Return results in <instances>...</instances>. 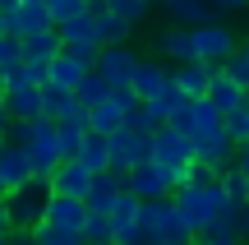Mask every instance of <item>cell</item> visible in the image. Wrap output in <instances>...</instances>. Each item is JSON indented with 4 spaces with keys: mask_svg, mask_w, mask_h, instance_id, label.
<instances>
[{
    "mask_svg": "<svg viewBox=\"0 0 249 245\" xmlns=\"http://www.w3.org/2000/svg\"><path fill=\"white\" fill-rule=\"evenodd\" d=\"M5 144H14V148H23V153H28L37 181H51L55 167L65 162L60 134H55V120H14L9 134H5Z\"/></svg>",
    "mask_w": 249,
    "mask_h": 245,
    "instance_id": "6da1fadb",
    "label": "cell"
},
{
    "mask_svg": "<svg viewBox=\"0 0 249 245\" xmlns=\"http://www.w3.org/2000/svg\"><path fill=\"white\" fill-rule=\"evenodd\" d=\"M171 204H176L180 213H185V222L194 227V236L208 227V222H217L226 213V190H222V176L217 181H208V185H180L176 194H171Z\"/></svg>",
    "mask_w": 249,
    "mask_h": 245,
    "instance_id": "7a4b0ae2",
    "label": "cell"
},
{
    "mask_svg": "<svg viewBox=\"0 0 249 245\" xmlns=\"http://www.w3.org/2000/svg\"><path fill=\"white\" fill-rule=\"evenodd\" d=\"M139 227H143V241L148 245H194V227L185 222V213H180L171 199L143 204Z\"/></svg>",
    "mask_w": 249,
    "mask_h": 245,
    "instance_id": "3957f363",
    "label": "cell"
},
{
    "mask_svg": "<svg viewBox=\"0 0 249 245\" xmlns=\"http://www.w3.org/2000/svg\"><path fill=\"white\" fill-rule=\"evenodd\" d=\"M152 162L166 171V181L176 185H185L189 181V167H194V144H189L180 130H171V125H161L157 134H152Z\"/></svg>",
    "mask_w": 249,
    "mask_h": 245,
    "instance_id": "277c9868",
    "label": "cell"
},
{
    "mask_svg": "<svg viewBox=\"0 0 249 245\" xmlns=\"http://www.w3.org/2000/svg\"><path fill=\"white\" fill-rule=\"evenodd\" d=\"M46 204H51V185H46V181H33L28 190H14L5 199L9 227H14V231H37L42 218H46Z\"/></svg>",
    "mask_w": 249,
    "mask_h": 245,
    "instance_id": "5b68a950",
    "label": "cell"
},
{
    "mask_svg": "<svg viewBox=\"0 0 249 245\" xmlns=\"http://www.w3.org/2000/svg\"><path fill=\"white\" fill-rule=\"evenodd\" d=\"M235 51H240V33H235L231 23H203V28H194V56L203 65L222 70Z\"/></svg>",
    "mask_w": 249,
    "mask_h": 245,
    "instance_id": "8992f818",
    "label": "cell"
},
{
    "mask_svg": "<svg viewBox=\"0 0 249 245\" xmlns=\"http://www.w3.org/2000/svg\"><path fill=\"white\" fill-rule=\"evenodd\" d=\"M134 107H139V97H134L129 88H116L107 102H102V107H92V111H88V130H92V134H102V139L120 134L124 120L134 116Z\"/></svg>",
    "mask_w": 249,
    "mask_h": 245,
    "instance_id": "52a82bcc",
    "label": "cell"
},
{
    "mask_svg": "<svg viewBox=\"0 0 249 245\" xmlns=\"http://www.w3.org/2000/svg\"><path fill=\"white\" fill-rule=\"evenodd\" d=\"M171 130H180L189 144H198V139H208V134H217V130H226V116H222V111H217L208 97H198V102H189V107L171 120Z\"/></svg>",
    "mask_w": 249,
    "mask_h": 245,
    "instance_id": "ba28073f",
    "label": "cell"
},
{
    "mask_svg": "<svg viewBox=\"0 0 249 245\" xmlns=\"http://www.w3.org/2000/svg\"><path fill=\"white\" fill-rule=\"evenodd\" d=\"M0 107H5L9 120H46V111H42V88L28 83V79H18V74H14V79H5Z\"/></svg>",
    "mask_w": 249,
    "mask_h": 245,
    "instance_id": "9c48e42d",
    "label": "cell"
},
{
    "mask_svg": "<svg viewBox=\"0 0 249 245\" xmlns=\"http://www.w3.org/2000/svg\"><path fill=\"white\" fill-rule=\"evenodd\" d=\"M124 194H134V199H143V204H161V199L176 194V185L166 181V171H161L157 162H139L124 176Z\"/></svg>",
    "mask_w": 249,
    "mask_h": 245,
    "instance_id": "30bf717a",
    "label": "cell"
},
{
    "mask_svg": "<svg viewBox=\"0 0 249 245\" xmlns=\"http://www.w3.org/2000/svg\"><path fill=\"white\" fill-rule=\"evenodd\" d=\"M139 162H152V134H134V130L111 134V171L129 176Z\"/></svg>",
    "mask_w": 249,
    "mask_h": 245,
    "instance_id": "8fae6325",
    "label": "cell"
},
{
    "mask_svg": "<svg viewBox=\"0 0 249 245\" xmlns=\"http://www.w3.org/2000/svg\"><path fill=\"white\" fill-rule=\"evenodd\" d=\"M157 9H161V14H166L176 28L222 23V0H157Z\"/></svg>",
    "mask_w": 249,
    "mask_h": 245,
    "instance_id": "7c38bea8",
    "label": "cell"
},
{
    "mask_svg": "<svg viewBox=\"0 0 249 245\" xmlns=\"http://www.w3.org/2000/svg\"><path fill=\"white\" fill-rule=\"evenodd\" d=\"M152 51L161 56V60L171 65V70H180V65H194L198 56H194V28H176V23H166L157 37H152Z\"/></svg>",
    "mask_w": 249,
    "mask_h": 245,
    "instance_id": "4fadbf2b",
    "label": "cell"
},
{
    "mask_svg": "<svg viewBox=\"0 0 249 245\" xmlns=\"http://www.w3.org/2000/svg\"><path fill=\"white\" fill-rule=\"evenodd\" d=\"M171 79H176V70H171L161 56H152V60H139V70H134V79H129V93L139 102H152V97H161V93L171 88Z\"/></svg>",
    "mask_w": 249,
    "mask_h": 245,
    "instance_id": "5bb4252c",
    "label": "cell"
},
{
    "mask_svg": "<svg viewBox=\"0 0 249 245\" xmlns=\"http://www.w3.org/2000/svg\"><path fill=\"white\" fill-rule=\"evenodd\" d=\"M134 70H139V56H134L129 46H102V51H97V74L111 83V93L129 88Z\"/></svg>",
    "mask_w": 249,
    "mask_h": 245,
    "instance_id": "9a60e30c",
    "label": "cell"
},
{
    "mask_svg": "<svg viewBox=\"0 0 249 245\" xmlns=\"http://www.w3.org/2000/svg\"><path fill=\"white\" fill-rule=\"evenodd\" d=\"M65 42V51H102V28H97V9H83L79 19L55 28Z\"/></svg>",
    "mask_w": 249,
    "mask_h": 245,
    "instance_id": "2e32d148",
    "label": "cell"
},
{
    "mask_svg": "<svg viewBox=\"0 0 249 245\" xmlns=\"http://www.w3.org/2000/svg\"><path fill=\"white\" fill-rule=\"evenodd\" d=\"M5 19V14H0ZM51 9H46V0H23L18 5L14 19H5V33L9 37H37V33H51Z\"/></svg>",
    "mask_w": 249,
    "mask_h": 245,
    "instance_id": "e0dca14e",
    "label": "cell"
},
{
    "mask_svg": "<svg viewBox=\"0 0 249 245\" xmlns=\"http://www.w3.org/2000/svg\"><path fill=\"white\" fill-rule=\"evenodd\" d=\"M92 181H97V176H92L83 162H60L46 185H51V194H60V199H88V194H92Z\"/></svg>",
    "mask_w": 249,
    "mask_h": 245,
    "instance_id": "ac0fdd59",
    "label": "cell"
},
{
    "mask_svg": "<svg viewBox=\"0 0 249 245\" xmlns=\"http://www.w3.org/2000/svg\"><path fill=\"white\" fill-rule=\"evenodd\" d=\"M194 245H249L245 241V208H226L217 222H208L194 236Z\"/></svg>",
    "mask_w": 249,
    "mask_h": 245,
    "instance_id": "d6986e66",
    "label": "cell"
},
{
    "mask_svg": "<svg viewBox=\"0 0 249 245\" xmlns=\"http://www.w3.org/2000/svg\"><path fill=\"white\" fill-rule=\"evenodd\" d=\"M42 227H60V231L83 236V227H88V204H83V199H60V194H51Z\"/></svg>",
    "mask_w": 249,
    "mask_h": 245,
    "instance_id": "ffe728a7",
    "label": "cell"
},
{
    "mask_svg": "<svg viewBox=\"0 0 249 245\" xmlns=\"http://www.w3.org/2000/svg\"><path fill=\"white\" fill-rule=\"evenodd\" d=\"M139 213H143V199H134V194H120V204L111 208L116 245H148V241H143V227H139Z\"/></svg>",
    "mask_w": 249,
    "mask_h": 245,
    "instance_id": "44dd1931",
    "label": "cell"
},
{
    "mask_svg": "<svg viewBox=\"0 0 249 245\" xmlns=\"http://www.w3.org/2000/svg\"><path fill=\"white\" fill-rule=\"evenodd\" d=\"M55 134H60V153H65V162H79V153H83V144H88V111H70L65 120H55Z\"/></svg>",
    "mask_w": 249,
    "mask_h": 245,
    "instance_id": "7402d4cb",
    "label": "cell"
},
{
    "mask_svg": "<svg viewBox=\"0 0 249 245\" xmlns=\"http://www.w3.org/2000/svg\"><path fill=\"white\" fill-rule=\"evenodd\" d=\"M194 162L213 167V171H226V167H235V144H231V134H226V130H217V134L198 139V144H194Z\"/></svg>",
    "mask_w": 249,
    "mask_h": 245,
    "instance_id": "603a6c76",
    "label": "cell"
},
{
    "mask_svg": "<svg viewBox=\"0 0 249 245\" xmlns=\"http://www.w3.org/2000/svg\"><path fill=\"white\" fill-rule=\"evenodd\" d=\"M0 176H5V190H9V194H14V190H28V185L37 181L28 153H23V148H14V144L0 148Z\"/></svg>",
    "mask_w": 249,
    "mask_h": 245,
    "instance_id": "cb8c5ba5",
    "label": "cell"
},
{
    "mask_svg": "<svg viewBox=\"0 0 249 245\" xmlns=\"http://www.w3.org/2000/svg\"><path fill=\"white\" fill-rule=\"evenodd\" d=\"M208 102H213L222 116H235V111H245L249 93H245L235 79H226V70H213V88H208Z\"/></svg>",
    "mask_w": 249,
    "mask_h": 245,
    "instance_id": "d4e9b609",
    "label": "cell"
},
{
    "mask_svg": "<svg viewBox=\"0 0 249 245\" xmlns=\"http://www.w3.org/2000/svg\"><path fill=\"white\" fill-rule=\"evenodd\" d=\"M120 194H124V176L107 171V176H97V181H92V194H88L83 204H88V213H102V218H111V208L120 204Z\"/></svg>",
    "mask_w": 249,
    "mask_h": 245,
    "instance_id": "484cf974",
    "label": "cell"
},
{
    "mask_svg": "<svg viewBox=\"0 0 249 245\" xmlns=\"http://www.w3.org/2000/svg\"><path fill=\"white\" fill-rule=\"evenodd\" d=\"M171 83H176V88L185 93L189 102H198V97H208V88H213V65H203V60H194V65H180Z\"/></svg>",
    "mask_w": 249,
    "mask_h": 245,
    "instance_id": "4316f807",
    "label": "cell"
},
{
    "mask_svg": "<svg viewBox=\"0 0 249 245\" xmlns=\"http://www.w3.org/2000/svg\"><path fill=\"white\" fill-rule=\"evenodd\" d=\"M65 51V42H60V33H37V37H23V65H51L55 56Z\"/></svg>",
    "mask_w": 249,
    "mask_h": 245,
    "instance_id": "83f0119b",
    "label": "cell"
},
{
    "mask_svg": "<svg viewBox=\"0 0 249 245\" xmlns=\"http://www.w3.org/2000/svg\"><path fill=\"white\" fill-rule=\"evenodd\" d=\"M42 111H46V120H65L70 111H79V97H74L70 88L46 83V88H42Z\"/></svg>",
    "mask_w": 249,
    "mask_h": 245,
    "instance_id": "f1b7e54d",
    "label": "cell"
},
{
    "mask_svg": "<svg viewBox=\"0 0 249 245\" xmlns=\"http://www.w3.org/2000/svg\"><path fill=\"white\" fill-rule=\"evenodd\" d=\"M79 162L88 167L92 176H107V171H111V139H102V134H88V144H83Z\"/></svg>",
    "mask_w": 249,
    "mask_h": 245,
    "instance_id": "f546056e",
    "label": "cell"
},
{
    "mask_svg": "<svg viewBox=\"0 0 249 245\" xmlns=\"http://www.w3.org/2000/svg\"><path fill=\"white\" fill-rule=\"evenodd\" d=\"M74 97H79V107H83V111H92V107H102V102L111 97V83L102 79L97 70H92V74H83V79H79V88H74Z\"/></svg>",
    "mask_w": 249,
    "mask_h": 245,
    "instance_id": "4dcf8cb0",
    "label": "cell"
},
{
    "mask_svg": "<svg viewBox=\"0 0 249 245\" xmlns=\"http://www.w3.org/2000/svg\"><path fill=\"white\" fill-rule=\"evenodd\" d=\"M222 190H226V208H249V176L240 167L222 171Z\"/></svg>",
    "mask_w": 249,
    "mask_h": 245,
    "instance_id": "1f68e13d",
    "label": "cell"
},
{
    "mask_svg": "<svg viewBox=\"0 0 249 245\" xmlns=\"http://www.w3.org/2000/svg\"><path fill=\"white\" fill-rule=\"evenodd\" d=\"M97 28H102V46H129V33H134V28L124 23V19H116L107 5L97 9Z\"/></svg>",
    "mask_w": 249,
    "mask_h": 245,
    "instance_id": "d6a6232c",
    "label": "cell"
},
{
    "mask_svg": "<svg viewBox=\"0 0 249 245\" xmlns=\"http://www.w3.org/2000/svg\"><path fill=\"white\" fill-rule=\"evenodd\" d=\"M23 70V37H0V79H14Z\"/></svg>",
    "mask_w": 249,
    "mask_h": 245,
    "instance_id": "836d02e7",
    "label": "cell"
},
{
    "mask_svg": "<svg viewBox=\"0 0 249 245\" xmlns=\"http://www.w3.org/2000/svg\"><path fill=\"white\" fill-rule=\"evenodd\" d=\"M83 245H116V227H111V218H102V213H88Z\"/></svg>",
    "mask_w": 249,
    "mask_h": 245,
    "instance_id": "e575fe53",
    "label": "cell"
},
{
    "mask_svg": "<svg viewBox=\"0 0 249 245\" xmlns=\"http://www.w3.org/2000/svg\"><path fill=\"white\" fill-rule=\"evenodd\" d=\"M46 9H51V23L60 28V23H70V19H79L83 9H92L88 0H46Z\"/></svg>",
    "mask_w": 249,
    "mask_h": 245,
    "instance_id": "d590c367",
    "label": "cell"
},
{
    "mask_svg": "<svg viewBox=\"0 0 249 245\" xmlns=\"http://www.w3.org/2000/svg\"><path fill=\"white\" fill-rule=\"evenodd\" d=\"M222 70H226V79H235V83L249 93V42H240V51H235L231 60L222 65Z\"/></svg>",
    "mask_w": 249,
    "mask_h": 245,
    "instance_id": "8d00e7d4",
    "label": "cell"
},
{
    "mask_svg": "<svg viewBox=\"0 0 249 245\" xmlns=\"http://www.w3.org/2000/svg\"><path fill=\"white\" fill-rule=\"evenodd\" d=\"M107 9H111V14H116V19H124V23H139V19L143 14H148V5H143V0H107Z\"/></svg>",
    "mask_w": 249,
    "mask_h": 245,
    "instance_id": "74e56055",
    "label": "cell"
},
{
    "mask_svg": "<svg viewBox=\"0 0 249 245\" xmlns=\"http://www.w3.org/2000/svg\"><path fill=\"white\" fill-rule=\"evenodd\" d=\"M37 245H83V236H74V231H60V227H37L33 231Z\"/></svg>",
    "mask_w": 249,
    "mask_h": 245,
    "instance_id": "f35d334b",
    "label": "cell"
},
{
    "mask_svg": "<svg viewBox=\"0 0 249 245\" xmlns=\"http://www.w3.org/2000/svg\"><path fill=\"white\" fill-rule=\"evenodd\" d=\"M226 134H231V144H235V148H245V144H249V116H245V111L226 116Z\"/></svg>",
    "mask_w": 249,
    "mask_h": 245,
    "instance_id": "ab89813d",
    "label": "cell"
},
{
    "mask_svg": "<svg viewBox=\"0 0 249 245\" xmlns=\"http://www.w3.org/2000/svg\"><path fill=\"white\" fill-rule=\"evenodd\" d=\"M0 236H14V227H9V208H5V199H0Z\"/></svg>",
    "mask_w": 249,
    "mask_h": 245,
    "instance_id": "60d3db41",
    "label": "cell"
},
{
    "mask_svg": "<svg viewBox=\"0 0 249 245\" xmlns=\"http://www.w3.org/2000/svg\"><path fill=\"white\" fill-rule=\"evenodd\" d=\"M235 167H240V171L249 176V144H245V148H235Z\"/></svg>",
    "mask_w": 249,
    "mask_h": 245,
    "instance_id": "b9f144b4",
    "label": "cell"
},
{
    "mask_svg": "<svg viewBox=\"0 0 249 245\" xmlns=\"http://www.w3.org/2000/svg\"><path fill=\"white\" fill-rule=\"evenodd\" d=\"M18 5H23V0H0V14H5V19H14V14H18Z\"/></svg>",
    "mask_w": 249,
    "mask_h": 245,
    "instance_id": "7bdbcfd3",
    "label": "cell"
},
{
    "mask_svg": "<svg viewBox=\"0 0 249 245\" xmlns=\"http://www.w3.org/2000/svg\"><path fill=\"white\" fill-rule=\"evenodd\" d=\"M9 245H37V241H33V231H14V236H9Z\"/></svg>",
    "mask_w": 249,
    "mask_h": 245,
    "instance_id": "ee69618b",
    "label": "cell"
},
{
    "mask_svg": "<svg viewBox=\"0 0 249 245\" xmlns=\"http://www.w3.org/2000/svg\"><path fill=\"white\" fill-rule=\"evenodd\" d=\"M9 125H14V120L5 116V107H0V144H5V134H9Z\"/></svg>",
    "mask_w": 249,
    "mask_h": 245,
    "instance_id": "f6af8a7d",
    "label": "cell"
},
{
    "mask_svg": "<svg viewBox=\"0 0 249 245\" xmlns=\"http://www.w3.org/2000/svg\"><path fill=\"white\" fill-rule=\"evenodd\" d=\"M222 9H249V0H222Z\"/></svg>",
    "mask_w": 249,
    "mask_h": 245,
    "instance_id": "bcb514c9",
    "label": "cell"
},
{
    "mask_svg": "<svg viewBox=\"0 0 249 245\" xmlns=\"http://www.w3.org/2000/svg\"><path fill=\"white\" fill-rule=\"evenodd\" d=\"M0 199H9V190H5V176H0Z\"/></svg>",
    "mask_w": 249,
    "mask_h": 245,
    "instance_id": "7dc6e473",
    "label": "cell"
},
{
    "mask_svg": "<svg viewBox=\"0 0 249 245\" xmlns=\"http://www.w3.org/2000/svg\"><path fill=\"white\" fill-rule=\"evenodd\" d=\"M245 241H249V208H245Z\"/></svg>",
    "mask_w": 249,
    "mask_h": 245,
    "instance_id": "c3c4849f",
    "label": "cell"
},
{
    "mask_svg": "<svg viewBox=\"0 0 249 245\" xmlns=\"http://www.w3.org/2000/svg\"><path fill=\"white\" fill-rule=\"evenodd\" d=\"M88 5H92V9H102V5H107V0H88Z\"/></svg>",
    "mask_w": 249,
    "mask_h": 245,
    "instance_id": "681fc988",
    "label": "cell"
},
{
    "mask_svg": "<svg viewBox=\"0 0 249 245\" xmlns=\"http://www.w3.org/2000/svg\"><path fill=\"white\" fill-rule=\"evenodd\" d=\"M0 37H9V33H5V19H0Z\"/></svg>",
    "mask_w": 249,
    "mask_h": 245,
    "instance_id": "f907efd6",
    "label": "cell"
},
{
    "mask_svg": "<svg viewBox=\"0 0 249 245\" xmlns=\"http://www.w3.org/2000/svg\"><path fill=\"white\" fill-rule=\"evenodd\" d=\"M0 245H9V236H0Z\"/></svg>",
    "mask_w": 249,
    "mask_h": 245,
    "instance_id": "816d5d0a",
    "label": "cell"
},
{
    "mask_svg": "<svg viewBox=\"0 0 249 245\" xmlns=\"http://www.w3.org/2000/svg\"><path fill=\"white\" fill-rule=\"evenodd\" d=\"M143 5H157V0H143Z\"/></svg>",
    "mask_w": 249,
    "mask_h": 245,
    "instance_id": "f5cc1de1",
    "label": "cell"
},
{
    "mask_svg": "<svg viewBox=\"0 0 249 245\" xmlns=\"http://www.w3.org/2000/svg\"><path fill=\"white\" fill-rule=\"evenodd\" d=\"M0 93H5V79H0Z\"/></svg>",
    "mask_w": 249,
    "mask_h": 245,
    "instance_id": "db71d44e",
    "label": "cell"
},
{
    "mask_svg": "<svg viewBox=\"0 0 249 245\" xmlns=\"http://www.w3.org/2000/svg\"><path fill=\"white\" fill-rule=\"evenodd\" d=\"M245 116H249V102H245Z\"/></svg>",
    "mask_w": 249,
    "mask_h": 245,
    "instance_id": "11a10c76",
    "label": "cell"
}]
</instances>
